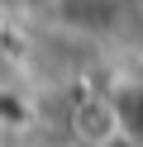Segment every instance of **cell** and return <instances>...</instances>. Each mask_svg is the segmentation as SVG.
<instances>
[{
    "label": "cell",
    "mask_w": 143,
    "mask_h": 147,
    "mask_svg": "<svg viewBox=\"0 0 143 147\" xmlns=\"http://www.w3.org/2000/svg\"><path fill=\"white\" fill-rule=\"evenodd\" d=\"M110 114H114V133L124 142L143 147V81H129L110 95Z\"/></svg>",
    "instance_id": "cell-1"
}]
</instances>
